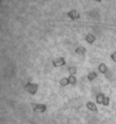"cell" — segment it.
<instances>
[{
	"label": "cell",
	"mask_w": 116,
	"mask_h": 124,
	"mask_svg": "<svg viewBox=\"0 0 116 124\" xmlns=\"http://www.w3.org/2000/svg\"><path fill=\"white\" fill-rule=\"evenodd\" d=\"M98 70L102 74H106L108 71L107 67L106 66V64L104 63H101L100 64V65L98 66Z\"/></svg>",
	"instance_id": "1"
},
{
	"label": "cell",
	"mask_w": 116,
	"mask_h": 124,
	"mask_svg": "<svg viewBox=\"0 0 116 124\" xmlns=\"http://www.w3.org/2000/svg\"><path fill=\"white\" fill-rule=\"evenodd\" d=\"M98 76V74L96 72H90V73L88 74L87 75V78H88V81H93V80H95Z\"/></svg>",
	"instance_id": "2"
},
{
	"label": "cell",
	"mask_w": 116,
	"mask_h": 124,
	"mask_svg": "<svg viewBox=\"0 0 116 124\" xmlns=\"http://www.w3.org/2000/svg\"><path fill=\"white\" fill-rule=\"evenodd\" d=\"M110 58H111V59L115 62V63H116V51L113 52V53L110 55Z\"/></svg>",
	"instance_id": "3"
}]
</instances>
